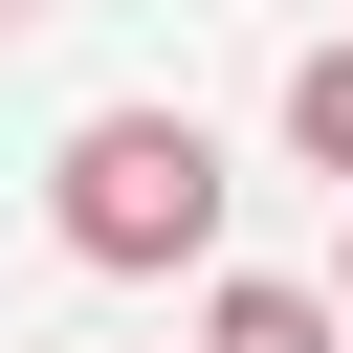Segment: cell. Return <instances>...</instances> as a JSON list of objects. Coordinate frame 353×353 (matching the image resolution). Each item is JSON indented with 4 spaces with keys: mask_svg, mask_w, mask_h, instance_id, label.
I'll use <instances>...</instances> for the list:
<instances>
[{
    "mask_svg": "<svg viewBox=\"0 0 353 353\" xmlns=\"http://www.w3.org/2000/svg\"><path fill=\"white\" fill-rule=\"evenodd\" d=\"M287 154L353 199V44H309V66H287Z\"/></svg>",
    "mask_w": 353,
    "mask_h": 353,
    "instance_id": "obj_3",
    "label": "cell"
},
{
    "mask_svg": "<svg viewBox=\"0 0 353 353\" xmlns=\"http://www.w3.org/2000/svg\"><path fill=\"white\" fill-rule=\"evenodd\" d=\"M331 309H353V265H331Z\"/></svg>",
    "mask_w": 353,
    "mask_h": 353,
    "instance_id": "obj_4",
    "label": "cell"
},
{
    "mask_svg": "<svg viewBox=\"0 0 353 353\" xmlns=\"http://www.w3.org/2000/svg\"><path fill=\"white\" fill-rule=\"evenodd\" d=\"M221 132L199 110H88L66 154H44V221H66V265H110V287H154V265H221Z\"/></svg>",
    "mask_w": 353,
    "mask_h": 353,
    "instance_id": "obj_1",
    "label": "cell"
},
{
    "mask_svg": "<svg viewBox=\"0 0 353 353\" xmlns=\"http://www.w3.org/2000/svg\"><path fill=\"white\" fill-rule=\"evenodd\" d=\"M0 22H22V0H0Z\"/></svg>",
    "mask_w": 353,
    "mask_h": 353,
    "instance_id": "obj_5",
    "label": "cell"
},
{
    "mask_svg": "<svg viewBox=\"0 0 353 353\" xmlns=\"http://www.w3.org/2000/svg\"><path fill=\"white\" fill-rule=\"evenodd\" d=\"M199 353H353V309H331V287H287V265H243V287L199 309Z\"/></svg>",
    "mask_w": 353,
    "mask_h": 353,
    "instance_id": "obj_2",
    "label": "cell"
}]
</instances>
